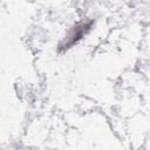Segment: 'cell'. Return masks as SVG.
<instances>
[{
	"label": "cell",
	"mask_w": 150,
	"mask_h": 150,
	"mask_svg": "<svg viewBox=\"0 0 150 150\" xmlns=\"http://www.w3.org/2000/svg\"><path fill=\"white\" fill-rule=\"evenodd\" d=\"M94 26V21L93 20H87V21H81L76 25H74L69 32L67 33V35L63 38V40L59 43L57 50L60 53L66 52L70 48H73L74 46H76L93 28Z\"/></svg>",
	"instance_id": "1"
}]
</instances>
